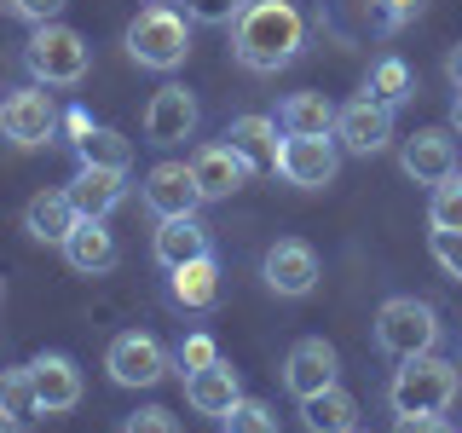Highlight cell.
Here are the masks:
<instances>
[{"label":"cell","mask_w":462,"mask_h":433,"mask_svg":"<svg viewBox=\"0 0 462 433\" xmlns=\"http://www.w3.org/2000/svg\"><path fill=\"white\" fill-rule=\"evenodd\" d=\"M300 416H307V433H353L358 428V399L346 387H324V393L300 399Z\"/></svg>","instance_id":"cell-24"},{"label":"cell","mask_w":462,"mask_h":433,"mask_svg":"<svg viewBox=\"0 0 462 433\" xmlns=\"http://www.w3.org/2000/svg\"><path fill=\"white\" fill-rule=\"evenodd\" d=\"M144 208H151L156 220H185V214H197L202 191H197L191 162H156L144 173Z\"/></svg>","instance_id":"cell-13"},{"label":"cell","mask_w":462,"mask_h":433,"mask_svg":"<svg viewBox=\"0 0 462 433\" xmlns=\"http://www.w3.org/2000/svg\"><path fill=\"white\" fill-rule=\"evenodd\" d=\"M0 433H23V422H18V416H6V410H0Z\"/></svg>","instance_id":"cell-41"},{"label":"cell","mask_w":462,"mask_h":433,"mask_svg":"<svg viewBox=\"0 0 462 433\" xmlns=\"http://www.w3.org/2000/svg\"><path fill=\"white\" fill-rule=\"evenodd\" d=\"M76 156H81L87 168H122V173L134 168V144L116 134V127H93V134L76 144Z\"/></svg>","instance_id":"cell-26"},{"label":"cell","mask_w":462,"mask_h":433,"mask_svg":"<svg viewBox=\"0 0 462 433\" xmlns=\"http://www.w3.org/2000/svg\"><path fill=\"white\" fill-rule=\"evenodd\" d=\"M428 226H433V231H462V180H445V185H433Z\"/></svg>","instance_id":"cell-30"},{"label":"cell","mask_w":462,"mask_h":433,"mask_svg":"<svg viewBox=\"0 0 462 433\" xmlns=\"http://www.w3.org/2000/svg\"><path fill=\"white\" fill-rule=\"evenodd\" d=\"M168 289H173V300H180L185 312H208L214 300H220V260L202 254V260H191V266H180L168 278Z\"/></svg>","instance_id":"cell-23"},{"label":"cell","mask_w":462,"mask_h":433,"mask_svg":"<svg viewBox=\"0 0 462 433\" xmlns=\"http://www.w3.org/2000/svg\"><path fill=\"white\" fill-rule=\"evenodd\" d=\"M451 134H462V93L451 98Z\"/></svg>","instance_id":"cell-40"},{"label":"cell","mask_w":462,"mask_h":433,"mask_svg":"<svg viewBox=\"0 0 462 433\" xmlns=\"http://www.w3.org/2000/svg\"><path fill=\"white\" fill-rule=\"evenodd\" d=\"M336 139L341 151L353 156H375L387 151V139H393V105H382V98H346V105L336 110Z\"/></svg>","instance_id":"cell-9"},{"label":"cell","mask_w":462,"mask_h":433,"mask_svg":"<svg viewBox=\"0 0 462 433\" xmlns=\"http://www.w3.org/2000/svg\"><path fill=\"white\" fill-rule=\"evenodd\" d=\"M191 173H197V191H202V202H220V197H237L243 185L254 180V162L237 151V144H202V151L191 156Z\"/></svg>","instance_id":"cell-11"},{"label":"cell","mask_w":462,"mask_h":433,"mask_svg":"<svg viewBox=\"0 0 462 433\" xmlns=\"http://www.w3.org/2000/svg\"><path fill=\"white\" fill-rule=\"evenodd\" d=\"M173 364H180V375H197V370L220 364V346H214V336H185L180 353H173Z\"/></svg>","instance_id":"cell-32"},{"label":"cell","mask_w":462,"mask_h":433,"mask_svg":"<svg viewBox=\"0 0 462 433\" xmlns=\"http://www.w3.org/2000/svg\"><path fill=\"white\" fill-rule=\"evenodd\" d=\"M202 254H214V249H208V231L197 226V214H185V220H162V226H156V260H162L168 272L191 266V260H202Z\"/></svg>","instance_id":"cell-22"},{"label":"cell","mask_w":462,"mask_h":433,"mask_svg":"<svg viewBox=\"0 0 462 433\" xmlns=\"http://www.w3.org/2000/svg\"><path fill=\"white\" fill-rule=\"evenodd\" d=\"M197 134V98L191 87L168 81L151 93V105H144V144H185Z\"/></svg>","instance_id":"cell-12"},{"label":"cell","mask_w":462,"mask_h":433,"mask_svg":"<svg viewBox=\"0 0 462 433\" xmlns=\"http://www.w3.org/2000/svg\"><path fill=\"white\" fill-rule=\"evenodd\" d=\"M23 64L35 76V87H76L87 76V64H93V47H87L81 29L52 18V23H35V35L23 47Z\"/></svg>","instance_id":"cell-3"},{"label":"cell","mask_w":462,"mask_h":433,"mask_svg":"<svg viewBox=\"0 0 462 433\" xmlns=\"http://www.w3.org/2000/svg\"><path fill=\"white\" fill-rule=\"evenodd\" d=\"M0 295H6V283H0Z\"/></svg>","instance_id":"cell-42"},{"label":"cell","mask_w":462,"mask_h":433,"mask_svg":"<svg viewBox=\"0 0 462 433\" xmlns=\"http://www.w3.org/2000/svg\"><path fill=\"white\" fill-rule=\"evenodd\" d=\"M76 226H81V214H76V202H69V191H35L23 202V231L35 243H58V249H64Z\"/></svg>","instance_id":"cell-18"},{"label":"cell","mask_w":462,"mask_h":433,"mask_svg":"<svg viewBox=\"0 0 462 433\" xmlns=\"http://www.w3.org/2000/svg\"><path fill=\"white\" fill-rule=\"evenodd\" d=\"M393 433H457V428L445 422V416H399Z\"/></svg>","instance_id":"cell-37"},{"label":"cell","mask_w":462,"mask_h":433,"mask_svg":"<svg viewBox=\"0 0 462 433\" xmlns=\"http://www.w3.org/2000/svg\"><path fill=\"white\" fill-rule=\"evenodd\" d=\"M272 168H278L289 185H300V191H324V185L336 180V168H341V151H336V139L289 134V139H278V162Z\"/></svg>","instance_id":"cell-7"},{"label":"cell","mask_w":462,"mask_h":433,"mask_svg":"<svg viewBox=\"0 0 462 433\" xmlns=\"http://www.w3.org/2000/svg\"><path fill=\"white\" fill-rule=\"evenodd\" d=\"M382 12H387V29H399V23H411L416 12H422V0H382Z\"/></svg>","instance_id":"cell-38"},{"label":"cell","mask_w":462,"mask_h":433,"mask_svg":"<svg viewBox=\"0 0 462 433\" xmlns=\"http://www.w3.org/2000/svg\"><path fill=\"white\" fill-rule=\"evenodd\" d=\"M283 134H307V139H336V105L324 93H289L278 105Z\"/></svg>","instance_id":"cell-21"},{"label":"cell","mask_w":462,"mask_h":433,"mask_svg":"<svg viewBox=\"0 0 462 433\" xmlns=\"http://www.w3.org/2000/svg\"><path fill=\"white\" fill-rule=\"evenodd\" d=\"M399 162L416 185H445V180H457V139L445 127H422V134L404 139Z\"/></svg>","instance_id":"cell-15"},{"label":"cell","mask_w":462,"mask_h":433,"mask_svg":"<svg viewBox=\"0 0 462 433\" xmlns=\"http://www.w3.org/2000/svg\"><path fill=\"white\" fill-rule=\"evenodd\" d=\"M0 139L23 144V151L58 139V105H52L47 87H23V93H12L6 105H0Z\"/></svg>","instance_id":"cell-8"},{"label":"cell","mask_w":462,"mask_h":433,"mask_svg":"<svg viewBox=\"0 0 462 433\" xmlns=\"http://www.w3.org/2000/svg\"><path fill=\"white\" fill-rule=\"evenodd\" d=\"M168 346L156 341V336H139V329H127V336H116L110 341V353H105V370H110V382L116 387H156L168 375Z\"/></svg>","instance_id":"cell-6"},{"label":"cell","mask_w":462,"mask_h":433,"mask_svg":"<svg viewBox=\"0 0 462 433\" xmlns=\"http://www.w3.org/2000/svg\"><path fill=\"white\" fill-rule=\"evenodd\" d=\"M0 410L6 416H35L41 410V399H35V375H29V364H18V370H0Z\"/></svg>","instance_id":"cell-28"},{"label":"cell","mask_w":462,"mask_h":433,"mask_svg":"<svg viewBox=\"0 0 462 433\" xmlns=\"http://www.w3.org/2000/svg\"><path fill=\"white\" fill-rule=\"evenodd\" d=\"M122 433H185V428H180L173 410H162V404H144V410H134L122 422Z\"/></svg>","instance_id":"cell-33"},{"label":"cell","mask_w":462,"mask_h":433,"mask_svg":"<svg viewBox=\"0 0 462 433\" xmlns=\"http://www.w3.org/2000/svg\"><path fill=\"white\" fill-rule=\"evenodd\" d=\"M353 433H365V428H353Z\"/></svg>","instance_id":"cell-43"},{"label":"cell","mask_w":462,"mask_h":433,"mask_svg":"<svg viewBox=\"0 0 462 433\" xmlns=\"http://www.w3.org/2000/svg\"><path fill=\"white\" fill-rule=\"evenodd\" d=\"M445 76H451V87H457V93H462V41H457V47H451V58H445Z\"/></svg>","instance_id":"cell-39"},{"label":"cell","mask_w":462,"mask_h":433,"mask_svg":"<svg viewBox=\"0 0 462 433\" xmlns=\"http://www.w3.org/2000/svg\"><path fill=\"white\" fill-rule=\"evenodd\" d=\"M307 23H300L295 0H249L243 18L231 23V58L254 76H278L283 64H295Z\"/></svg>","instance_id":"cell-1"},{"label":"cell","mask_w":462,"mask_h":433,"mask_svg":"<svg viewBox=\"0 0 462 433\" xmlns=\"http://www.w3.org/2000/svg\"><path fill=\"white\" fill-rule=\"evenodd\" d=\"M260 278H266V289H272V295H283V300L312 295V289H318V254H312V243L278 237L266 249V260H260Z\"/></svg>","instance_id":"cell-10"},{"label":"cell","mask_w":462,"mask_h":433,"mask_svg":"<svg viewBox=\"0 0 462 433\" xmlns=\"http://www.w3.org/2000/svg\"><path fill=\"white\" fill-rule=\"evenodd\" d=\"M237 399H243V382H237V370H231L226 358L208 364V370H197V375H185V404H191L197 416H214V422H220Z\"/></svg>","instance_id":"cell-20"},{"label":"cell","mask_w":462,"mask_h":433,"mask_svg":"<svg viewBox=\"0 0 462 433\" xmlns=\"http://www.w3.org/2000/svg\"><path fill=\"white\" fill-rule=\"evenodd\" d=\"M58 134H64L69 144H81L87 134H93V115H87L81 105H76V110H64V115H58Z\"/></svg>","instance_id":"cell-36"},{"label":"cell","mask_w":462,"mask_h":433,"mask_svg":"<svg viewBox=\"0 0 462 433\" xmlns=\"http://www.w3.org/2000/svg\"><path fill=\"white\" fill-rule=\"evenodd\" d=\"M375 346H382L387 358H399V364L433 353V346H439V312L416 295L382 300V312H375Z\"/></svg>","instance_id":"cell-4"},{"label":"cell","mask_w":462,"mask_h":433,"mask_svg":"<svg viewBox=\"0 0 462 433\" xmlns=\"http://www.w3.org/2000/svg\"><path fill=\"white\" fill-rule=\"evenodd\" d=\"M64 191H69V202H76L81 220H105L116 202L127 197V173H122V168H87V162H81L76 180H69Z\"/></svg>","instance_id":"cell-17"},{"label":"cell","mask_w":462,"mask_h":433,"mask_svg":"<svg viewBox=\"0 0 462 433\" xmlns=\"http://www.w3.org/2000/svg\"><path fill=\"white\" fill-rule=\"evenodd\" d=\"M462 375L451 358L439 353H422V358H404L393 387H387V404H393V416H445L457 399Z\"/></svg>","instance_id":"cell-2"},{"label":"cell","mask_w":462,"mask_h":433,"mask_svg":"<svg viewBox=\"0 0 462 433\" xmlns=\"http://www.w3.org/2000/svg\"><path fill=\"white\" fill-rule=\"evenodd\" d=\"M243 6H249V0H185V18L208 23V29H231L243 18Z\"/></svg>","instance_id":"cell-31"},{"label":"cell","mask_w":462,"mask_h":433,"mask_svg":"<svg viewBox=\"0 0 462 433\" xmlns=\"http://www.w3.org/2000/svg\"><path fill=\"white\" fill-rule=\"evenodd\" d=\"M29 375H35V399H41V410H47V416H64V410H76V404H81V370H76V358L41 353V358H29Z\"/></svg>","instance_id":"cell-16"},{"label":"cell","mask_w":462,"mask_h":433,"mask_svg":"<svg viewBox=\"0 0 462 433\" xmlns=\"http://www.w3.org/2000/svg\"><path fill=\"white\" fill-rule=\"evenodd\" d=\"M226 139L237 144L254 168H272V162H278V122H272V115H237V122L226 127Z\"/></svg>","instance_id":"cell-25"},{"label":"cell","mask_w":462,"mask_h":433,"mask_svg":"<svg viewBox=\"0 0 462 433\" xmlns=\"http://www.w3.org/2000/svg\"><path fill=\"white\" fill-rule=\"evenodd\" d=\"M64 260L81 272V278H105L116 260H122V249H116V231L105 220H81L76 231H69V243H64Z\"/></svg>","instance_id":"cell-19"},{"label":"cell","mask_w":462,"mask_h":433,"mask_svg":"<svg viewBox=\"0 0 462 433\" xmlns=\"http://www.w3.org/2000/svg\"><path fill=\"white\" fill-rule=\"evenodd\" d=\"M428 249H433V260L445 266V278H457V283H462V231H433Z\"/></svg>","instance_id":"cell-34"},{"label":"cell","mask_w":462,"mask_h":433,"mask_svg":"<svg viewBox=\"0 0 462 433\" xmlns=\"http://www.w3.org/2000/svg\"><path fill=\"white\" fill-rule=\"evenodd\" d=\"M185 52H191V23L173 6H144L134 23H127V58L139 69H180Z\"/></svg>","instance_id":"cell-5"},{"label":"cell","mask_w":462,"mask_h":433,"mask_svg":"<svg viewBox=\"0 0 462 433\" xmlns=\"http://www.w3.org/2000/svg\"><path fill=\"white\" fill-rule=\"evenodd\" d=\"M411 87H416V81H411V64H404V58H375L365 93L382 98V105H404V98H411Z\"/></svg>","instance_id":"cell-27"},{"label":"cell","mask_w":462,"mask_h":433,"mask_svg":"<svg viewBox=\"0 0 462 433\" xmlns=\"http://www.w3.org/2000/svg\"><path fill=\"white\" fill-rule=\"evenodd\" d=\"M336 370H341L336 346L324 336H307V341L289 346V358H283V387L295 399H312V393H324V387H336Z\"/></svg>","instance_id":"cell-14"},{"label":"cell","mask_w":462,"mask_h":433,"mask_svg":"<svg viewBox=\"0 0 462 433\" xmlns=\"http://www.w3.org/2000/svg\"><path fill=\"white\" fill-rule=\"evenodd\" d=\"M220 422H226V433H278V416H272V404H266V399H249V393L231 404Z\"/></svg>","instance_id":"cell-29"},{"label":"cell","mask_w":462,"mask_h":433,"mask_svg":"<svg viewBox=\"0 0 462 433\" xmlns=\"http://www.w3.org/2000/svg\"><path fill=\"white\" fill-rule=\"evenodd\" d=\"M12 12L29 18V23H52L58 12H64V0H12Z\"/></svg>","instance_id":"cell-35"}]
</instances>
